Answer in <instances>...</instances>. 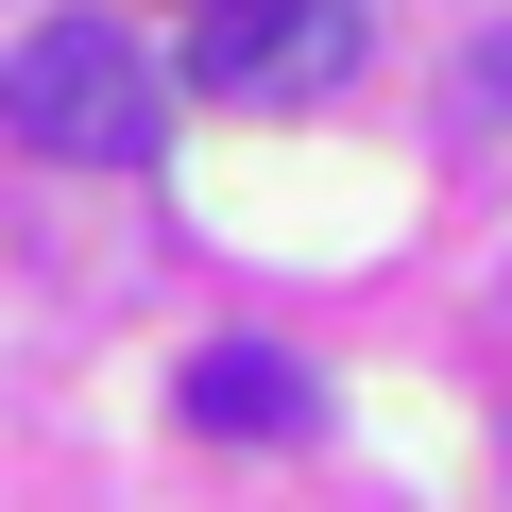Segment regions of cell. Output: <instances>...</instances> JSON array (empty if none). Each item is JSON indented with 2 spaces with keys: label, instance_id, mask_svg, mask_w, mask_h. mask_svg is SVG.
Returning a JSON list of instances; mask_svg holds the SVG:
<instances>
[{
  "label": "cell",
  "instance_id": "3",
  "mask_svg": "<svg viewBox=\"0 0 512 512\" xmlns=\"http://www.w3.org/2000/svg\"><path fill=\"white\" fill-rule=\"evenodd\" d=\"M188 427H222V444H256V427H308V376H291L274 342H222V359H188Z\"/></svg>",
  "mask_w": 512,
  "mask_h": 512
},
{
  "label": "cell",
  "instance_id": "4",
  "mask_svg": "<svg viewBox=\"0 0 512 512\" xmlns=\"http://www.w3.org/2000/svg\"><path fill=\"white\" fill-rule=\"evenodd\" d=\"M478 103H495V120H512V35H478Z\"/></svg>",
  "mask_w": 512,
  "mask_h": 512
},
{
  "label": "cell",
  "instance_id": "2",
  "mask_svg": "<svg viewBox=\"0 0 512 512\" xmlns=\"http://www.w3.org/2000/svg\"><path fill=\"white\" fill-rule=\"evenodd\" d=\"M188 69H205L222 103H325V86L359 69V0H205Z\"/></svg>",
  "mask_w": 512,
  "mask_h": 512
},
{
  "label": "cell",
  "instance_id": "1",
  "mask_svg": "<svg viewBox=\"0 0 512 512\" xmlns=\"http://www.w3.org/2000/svg\"><path fill=\"white\" fill-rule=\"evenodd\" d=\"M0 120H18V154L120 171V154H154V52L120 18H35L18 69H0Z\"/></svg>",
  "mask_w": 512,
  "mask_h": 512
}]
</instances>
